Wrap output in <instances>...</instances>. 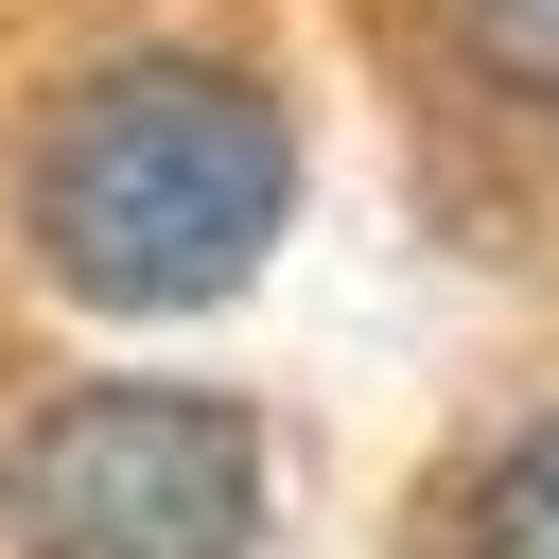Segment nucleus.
<instances>
[{"instance_id":"nucleus-1","label":"nucleus","mask_w":559,"mask_h":559,"mask_svg":"<svg viewBox=\"0 0 559 559\" xmlns=\"http://www.w3.org/2000/svg\"><path fill=\"white\" fill-rule=\"evenodd\" d=\"M17 210H35V262L70 297H105V314H210L297 227V105L245 52H210V35H140V52H105V70L52 87Z\"/></svg>"},{"instance_id":"nucleus-2","label":"nucleus","mask_w":559,"mask_h":559,"mask_svg":"<svg viewBox=\"0 0 559 559\" xmlns=\"http://www.w3.org/2000/svg\"><path fill=\"white\" fill-rule=\"evenodd\" d=\"M0 524H17V559H245V524H262V419L227 384L105 367V384H70V402L17 419Z\"/></svg>"},{"instance_id":"nucleus-3","label":"nucleus","mask_w":559,"mask_h":559,"mask_svg":"<svg viewBox=\"0 0 559 559\" xmlns=\"http://www.w3.org/2000/svg\"><path fill=\"white\" fill-rule=\"evenodd\" d=\"M454 559H559V402L489 437V472L454 489Z\"/></svg>"},{"instance_id":"nucleus-4","label":"nucleus","mask_w":559,"mask_h":559,"mask_svg":"<svg viewBox=\"0 0 559 559\" xmlns=\"http://www.w3.org/2000/svg\"><path fill=\"white\" fill-rule=\"evenodd\" d=\"M454 52L524 105H559V0H454Z\"/></svg>"}]
</instances>
